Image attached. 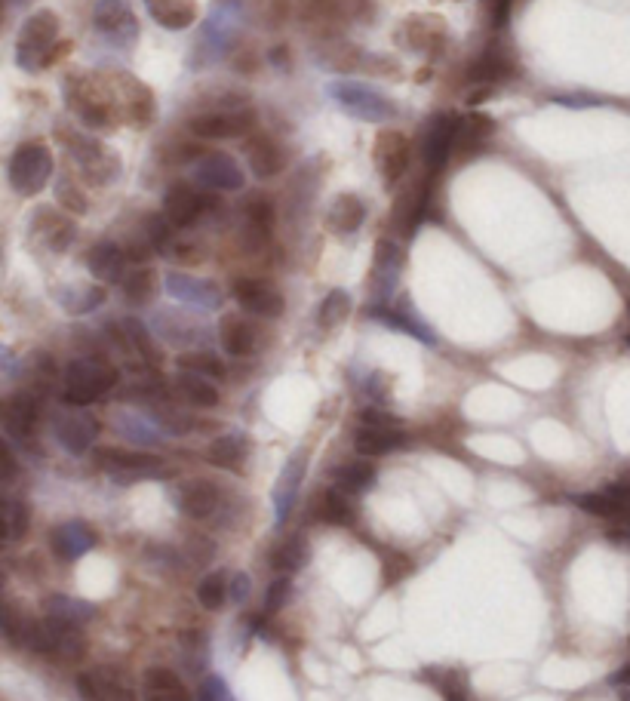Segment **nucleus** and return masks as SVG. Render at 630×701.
I'll use <instances>...</instances> for the list:
<instances>
[{
	"label": "nucleus",
	"instance_id": "nucleus-1",
	"mask_svg": "<svg viewBox=\"0 0 630 701\" xmlns=\"http://www.w3.org/2000/svg\"><path fill=\"white\" fill-rule=\"evenodd\" d=\"M117 388V369L102 357H77L65 366L62 397L68 406H90Z\"/></svg>",
	"mask_w": 630,
	"mask_h": 701
},
{
	"label": "nucleus",
	"instance_id": "nucleus-2",
	"mask_svg": "<svg viewBox=\"0 0 630 701\" xmlns=\"http://www.w3.org/2000/svg\"><path fill=\"white\" fill-rule=\"evenodd\" d=\"M326 93L345 114L363 123H385L400 114V108L388 99V93H382L372 84H363V80H345V77L332 80V84H326Z\"/></svg>",
	"mask_w": 630,
	"mask_h": 701
},
{
	"label": "nucleus",
	"instance_id": "nucleus-3",
	"mask_svg": "<svg viewBox=\"0 0 630 701\" xmlns=\"http://www.w3.org/2000/svg\"><path fill=\"white\" fill-rule=\"evenodd\" d=\"M59 40V19L50 10H37L25 19L16 40V62L22 71L37 74L53 62V47Z\"/></svg>",
	"mask_w": 630,
	"mask_h": 701
},
{
	"label": "nucleus",
	"instance_id": "nucleus-4",
	"mask_svg": "<svg viewBox=\"0 0 630 701\" xmlns=\"http://www.w3.org/2000/svg\"><path fill=\"white\" fill-rule=\"evenodd\" d=\"M28 649L56 658V662H77L87 652V637L80 634L77 625L59 622V618L47 615L44 622H34L28 634Z\"/></svg>",
	"mask_w": 630,
	"mask_h": 701
},
{
	"label": "nucleus",
	"instance_id": "nucleus-5",
	"mask_svg": "<svg viewBox=\"0 0 630 701\" xmlns=\"http://www.w3.org/2000/svg\"><path fill=\"white\" fill-rule=\"evenodd\" d=\"M10 185L16 194L31 197L44 191L53 176V154L44 142H25L10 157Z\"/></svg>",
	"mask_w": 630,
	"mask_h": 701
},
{
	"label": "nucleus",
	"instance_id": "nucleus-6",
	"mask_svg": "<svg viewBox=\"0 0 630 701\" xmlns=\"http://www.w3.org/2000/svg\"><path fill=\"white\" fill-rule=\"evenodd\" d=\"M234 34H237V13L222 7L216 10L213 16H209L200 28V40L194 44V56L188 59L191 68H209V65H216L228 47L234 44Z\"/></svg>",
	"mask_w": 630,
	"mask_h": 701
},
{
	"label": "nucleus",
	"instance_id": "nucleus-7",
	"mask_svg": "<svg viewBox=\"0 0 630 701\" xmlns=\"http://www.w3.org/2000/svg\"><path fill=\"white\" fill-rule=\"evenodd\" d=\"M96 465L114 480V483H142L163 477V462L148 452H130V449H99Z\"/></svg>",
	"mask_w": 630,
	"mask_h": 701
},
{
	"label": "nucleus",
	"instance_id": "nucleus-8",
	"mask_svg": "<svg viewBox=\"0 0 630 701\" xmlns=\"http://www.w3.org/2000/svg\"><path fill=\"white\" fill-rule=\"evenodd\" d=\"M53 437L65 452H71V456H83L99 437V422L77 406L62 409L53 416Z\"/></svg>",
	"mask_w": 630,
	"mask_h": 701
},
{
	"label": "nucleus",
	"instance_id": "nucleus-9",
	"mask_svg": "<svg viewBox=\"0 0 630 701\" xmlns=\"http://www.w3.org/2000/svg\"><path fill=\"white\" fill-rule=\"evenodd\" d=\"M93 25L102 37H108L111 44L123 47V44H133L136 34H139V22L130 10L126 0H96L93 7Z\"/></svg>",
	"mask_w": 630,
	"mask_h": 701
},
{
	"label": "nucleus",
	"instance_id": "nucleus-10",
	"mask_svg": "<svg viewBox=\"0 0 630 701\" xmlns=\"http://www.w3.org/2000/svg\"><path fill=\"white\" fill-rule=\"evenodd\" d=\"M403 271V246L391 237H382L375 243V271H372V293L375 305H388L394 296V286Z\"/></svg>",
	"mask_w": 630,
	"mask_h": 701
},
{
	"label": "nucleus",
	"instance_id": "nucleus-11",
	"mask_svg": "<svg viewBox=\"0 0 630 701\" xmlns=\"http://www.w3.org/2000/svg\"><path fill=\"white\" fill-rule=\"evenodd\" d=\"M163 283H166V293L185 305H191V308H200V311H219L222 308V290L213 280H200V277H191L182 271H170Z\"/></svg>",
	"mask_w": 630,
	"mask_h": 701
},
{
	"label": "nucleus",
	"instance_id": "nucleus-12",
	"mask_svg": "<svg viewBox=\"0 0 630 701\" xmlns=\"http://www.w3.org/2000/svg\"><path fill=\"white\" fill-rule=\"evenodd\" d=\"M68 154L80 163L83 176H87L93 185H105V182H111L117 176V157L108 154L93 139H83V136L68 139Z\"/></svg>",
	"mask_w": 630,
	"mask_h": 701
},
{
	"label": "nucleus",
	"instance_id": "nucleus-13",
	"mask_svg": "<svg viewBox=\"0 0 630 701\" xmlns=\"http://www.w3.org/2000/svg\"><path fill=\"white\" fill-rule=\"evenodd\" d=\"M194 173H197V182L213 188V191H240L243 188V170L240 163L231 157V154H222V151H213V154H203L197 163H194Z\"/></svg>",
	"mask_w": 630,
	"mask_h": 701
},
{
	"label": "nucleus",
	"instance_id": "nucleus-14",
	"mask_svg": "<svg viewBox=\"0 0 630 701\" xmlns=\"http://www.w3.org/2000/svg\"><path fill=\"white\" fill-rule=\"evenodd\" d=\"M206 206H209V200L194 185L176 182V185H170V191H166V197H163V219L173 228H188L203 216Z\"/></svg>",
	"mask_w": 630,
	"mask_h": 701
},
{
	"label": "nucleus",
	"instance_id": "nucleus-15",
	"mask_svg": "<svg viewBox=\"0 0 630 701\" xmlns=\"http://www.w3.org/2000/svg\"><path fill=\"white\" fill-rule=\"evenodd\" d=\"M40 422V394L25 388L13 394L4 406V428L7 440H31Z\"/></svg>",
	"mask_w": 630,
	"mask_h": 701
},
{
	"label": "nucleus",
	"instance_id": "nucleus-16",
	"mask_svg": "<svg viewBox=\"0 0 630 701\" xmlns=\"http://www.w3.org/2000/svg\"><path fill=\"white\" fill-rule=\"evenodd\" d=\"M409 157H412V145L403 133L385 130L375 139V167L388 185L403 179V173L409 170Z\"/></svg>",
	"mask_w": 630,
	"mask_h": 701
},
{
	"label": "nucleus",
	"instance_id": "nucleus-17",
	"mask_svg": "<svg viewBox=\"0 0 630 701\" xmlns=\"http://www.w3.org/2000/svg\"><path fill=\"white\" fill-rule=\"evenodd\" d=\"M234 299L246 314H256V317H280L283 308H286L283 296L274 290L271 283L252 280V277H243V280L234 283Z\"/></svg>",
	"mask_w": 630,
	"mask_h": 701
},
{
	"label": "nucleus",
	"instance_id": "nucleus-18",
	"mask_svg": "<svg viewBox=\"0 0 630 701\" xmlns=\"http://www.w3.org/2000/svg\"><path fill=\"white\" fill-rule=\"evenodd\" d=\"M305 471H308V456H305V452H296V456H289V462L283 465V471H280V477L274 483L271 502H274V517H277L280 526L289 520V511H292V505H296Z\"/></svg>",
	"mask_w": 630,
	"mask_h": 701
},
{
	"label": "nucleus",
	"instance_id": "nucleus-19",
	"mask_svg": "<svg viewBox=\"0 0 630 701\" xmlns=\"http://www.w3.org/2000/svg\"><path fill=\"white\" fill-rule=\"evenodd\" d=\"M252 130V114L246 111H216L191 120V133L200 139H240Z\"/></svg>",
	"mask_w": 630,
	"mask_h": 701
},
{
	"label": "nucleus",
	"instance_id": "nucleus-20",
	"mask_svg": "<svg viewBox=\"0 0 630 701\" xmlns=\"http://www.w3.org/2000/svg\"><path fill=\"white\" fill-rule=\"evenodd\" d=\"M50 545H53V554H56L59 560L71 563V560H80L83 554L96 548V532H93L87 523L68 520V523H62V526L53 529Z\"/></svg>",
	"mask_w": 630,
	"mask_h": 701
},
{
	"label": "nucleus",
	"instance_id": "nucleus-21",
	"mask_svg": "<svg viewBox=\"0 0 630 701\" xmlns=\"http://www.w3.org/2000/svg\"><path fill=\"white\" fill-rule=\"evenodd\" d=\"M77 692L83 701H133L130 689L114 668H96L77 677Z\"/></svg>",
	"mask_w": 630,
	"mask_h": 701
},
{
	"label": "nucleus",
	"instance_id": "nucleus-22",
	"mask_svg": "<svg viewBox=\"0 0 630 701\" xmlns=\"http://www.w3.org/2000/svg\"><path fill=\"white\" fill-rule=\"evenodd\" d=\"M455 136H458V120L452 114H437L431 120L425 136V160L431 173H440L446 167V160L455 148Z\"/></svg>",
	"mask_w": 630,
	"mask_h": 701
},
{
	"label": "nucleus",
	"instance_id": "nucleus-23",
	"mask_svg": "<svg viewBox=\"0 0 630 701\" xmlns=\"http://www.w3.org/2000/svg\"><path fill=\"white\" fill-rule=\"evenodd\" d=\"M176 502H179V511L194 517V520H206L213 517L222 505V496L219 489L209 483V480H188L176 489Z\"/></svg>",
	"mask_w": 630,
	"mask_h": 701
},
{
	"label": "nucleus",
	"instance_id": "nucleus-24",
	"mask_svg": "<svg viewBox=\"0 0 630 701\" xmlns=\"http://www.w3.org/2000/svg\"><path fill=\"white\" fill-rule=\"evenodd\" d=\"M31 234H34L37 243H44L50 253H65L68 246L74 243V222L53 213V210H37Z\"/></svg>",
	"mask_w": 630,
	"mask_h": 701
},
{
	"label": "nucleus",
	"instance_id": "nucleus-25",
	"mask_svg": "<svg viewBox=\"0 0 630 701\" xmlns=\"http://www.w3.org/2000/svg\"><path fill=\"white\" fill-rule=\"evenodd\" d=\"M246 163L256 179H271L286 170V151L268 136H252L246 142Z\"/></svg>",
	"mask_w": 630,
	"mask_h": 701
},
{
	"label": "nucleus",
	"instance_id": "nucleus-26",
	"mask_svg": "<svg viewBox=\"0 0 630 701\" xmlns=\"http://www.w3.org/2000/svg\"><path fill=\"white\" fill-rule=\"evenodd\" d=\"M219 342L231 357H246L259 348V329L240 314H228L219 326Z\"/></svg>",
	"mask_w": 630,
	"mask_h": 701
},
{
	"label": "nucleus",
	"instance_id": "nucleus-27",
	"mask_svg": "<svg viewBox=\"0 0 630 701\" xmlns=\"http://www.w3.org/2000/svg\"><path fill=\"white\" fill-rule=\"evenodd\" d=\"M87 268L99 283H123V271H126V253L117 243H96L87 253Z\"/></svg>",
	"mask_w": 630,
	"mask_h": 701
},
{
	"label": "nucleus",
	"instance_id": "nucleus-28",
	"mask_svg": "<svg viewBox=\"0 0 630 701\" xmlns=\"http://www.w3.org/2000/svg\"><path fill=\"white\" fill-rule=\"evenodd\" d=\"M366 314L372 317V320H382L385 326H391V329H400V333H409L412 339H418V342H425V345H437V339H434V333L431 329L418 320L409 308H394V305H372V308H366Z\"/></svg>",
	"mask_w": 630,
	"mask_h": 701
},
{
	"label": "nucleus",
	"instance_id": "nucleus-29",
	"mask_svg": "<svg viewBox=\"0 0 630 701\" xmlns=\"http://www.w3.org/2000/svg\"><path fill=\"white\" fill-rule=\"evenodd\" d=\"M363 219H366V203L357 194H342L329 206L326 225L332 234H354L363 225Z\"/></svg>",
	"mask_w": 630,
	"mask_h": 701
},
{
	"label": "nucleus",
	"instance_id": "nucleus-30",
	"mask_svg": "<svg viewBox=\"0 0 630 701\" xmlns=\"http://www.w3.org/2000/svg\"><path fill=\"white\" fill-rule=\"evenodd\" d=\"M142 686L145 701H191V692L170 668H148Z\"/></svg>",
	"mask_w": 630,
	"mask_h": 701
},
{
	"label": "nucleus",
	"instance_id": "nucleus-31",
	"mask_svg": "<svg viewBox=\"0 0 630 701\" xmlns=\"http://www.w3.org/2000/svg\"><path fill=\"white\" fill-rule=\"evenodd\" d=\"M145 7L157 25L170 28V31H182L197 19L194 0H145Z\"/></svg>",
	"mask_w": 630,
	"mask_h": 701
},
{
	"label": "nucleus",
	"instance_id": "nucleus-32",
	"mask_svg": "<svg viewBox=\"0 0 630 701\" xmlns=\"http://www.w3.org/2000/svg\"><path fill=\"white\" fill-rule=\"evenodd\" d=\"M354 446L360 456H385L400 446H406V434L400 428H369L363 425L354 437Z\"/></svg>",
	"mask_w": 630,
	"mask_h": 701
},
{
	"label": "nucleus",
	"instance_id": "nucleus-33",
	"mask_svg": "<svg viewBox=\"0 0 630 701\" xmlns=\"http://www.w3.org/2000/svg\"><path fill=\"white\" fill-rule=\"evenodd\" d=\"M154 329L173 345H194L203 339V326L185 320V314H173V311H160L154 314Z\"/></svg>",
	"mask_w": 630,
	"mask_h": 701
},
{
	"label": "nucleus",
	"instance_id": "nucleus-34",
	"mask_svg": "<svg viewBox=\"0 0 630 701\" xmlns=\"http://www.w3.org/2000/svg\"><path fill=\"white\" fill-rule=\"evenodd\" d=\"M47 615L80 628V625H87V622H93V618H96V606L87 603V600H77V597L53 594V597H47Z\"/></svg>",
	"mask_w": 630,
	"mask_h": 701
},
{
	"label": "nucleus",
	"instance_id": "nucleus-35",
	"mask_svg": "<svg viewBox=\"0 0 630 701\" xmlns=\"http://www.w3.org/2000/svg\"><path fill=\"white\" fill-rule=\"evenodd\" d=\"M206 456H209V462L225 468V471H237L246 459V440H243V434H222L209 443Z\"/></svg>",
	"mask_w": 630,
	"mask_h": 701
},
{
	"label": "nucleus",
	"instance_id": "nucleus-36",
	"mask_svg": "<svg viewBox=\"0 0 630 701\" xmlns=\"http://www.w3.org/2000/svg\"><path fill=\"white\" fill-rule=\"evenodd\" d=\"M56 299L68 314H90L105 302V290L102 286H65L56 293Z\"/></svg>",
	"mask_w": 630,
	"mask_h": 701
},
{
	"label": "nucleus",
	"instance_id": "nucleus-37",
	"mask_svg": "<svg viewBox=\"0 0 630 701\" xmlns=\"http://www.w3.org/2000/svg\"><path fill=\"white\" fill-rule=\"evenodd\" d=\"M320 520L332 523V526H351L357 520V505L351 502V492L345 489H329L323 496V505H320Z\"/></svg>",
	"mask_w": 630,
	"mask_h": 701
},
{
	"label": "nucleus",
	"instance_id": "nucleus-38",
	"mask_svg": "<svg viewBox=\"0 0 630 701\" xmlns=\"http://www.w3.org/2000/svg\"><path fill=\"white\" fill-rule=\"evenodd\" d=\"M120 333H123V339H126V342H130V348L139 354V360H142V363L160 366V351H157V345H154V339H151V333L145 329V323H142V320L126 317V320L120 323Z\"/></svg>",
	"mask_w": 630,
	"mask_h": 701
},
{
	"label": "nucleus",
	"instance_id": "nucleus-39",
	"mask_svg": "<svg viewBox=\"0 0 630 701\" xmlns=\"http://www.w3.org/2000/svg\"><path fill=\"white\" fill-rule=\"evenodd\" d=\"M308 554H311L308 542L302 539V535H292V539H286L280 548H274V554H271V566H274L277 572H283V575H292V572L305 569Z\"/></svg>",
	"mask_w": 630,
	"mask_h": 701
},
{
	"label": "nucleus",
	"instance_id": "nucleus-40",
	"mask_svg": "<svg viewBox=\"0 0 630 701\" xmlns=\"http://www.w3.org/2000/svg\"><path fill=\"white\" fill-rule=\"evenodd\" d=\"M179 394L197 409H213L219 403L216 385L203 376H194V373H179Z\"/></svg>",
	"mask_w": 630,
	"mask_h": 701
},
{
	"label": "nucleus",
	"instance_id": "nucleus-41",
	"mask_svg": "<svg viewBox=\"0 0 630 701\" xmlns=\"http://www.w3.org/2000/svg\"><path fill=\"white\" fill-rule=\"evenodd\" d=\"M492 120L483 117V114H471L465 120H458V136H455V145H461L465 151H477L483 148V142L492 136Z\"/></svg>",
	"mask_w": 630,
	"mask_h": 701
},
{
	"label": "nucleus",
	"instance_id": "nucleus-42",
	"mask_svg": "<svg viewBox=\"0 0 630 701\" xmlns=\"http://www.w3.org/2000/svg\"><path fill=\"white\" fill-rule=\"evenodd\" d=\"M179 373H194V376H203V379H222L225 376V366L216 354L209 351H191V354H182L179 357Z\"/></svg>",
	"mask_w": 630,
	"mask_h": 701
},
{
	"label": "nucleus",
	"instance_id": "nucleus-43",
	"mask_svg": "<svg viewBox=\"0 0 630 701\" xmlns=\"http://www.w3.org/2000/svg\"><path fill=\"white\" fill-rule=\"evenodd\" d=\"M123 299L130 305H148L154 299V274L148 268H136L123 277Z\"/></svg>",
	"mask_w": 630,
	"mask_h": 701
},
{
	"label": "nucleus",
	"instance_id": "nucleus-44",
	"mask_svg": "<svg viewBox=\"0 0 630 701\" xmlns=\"http://www.w3.org/2000/svg\"><path fill=\"white\" fill-rule=\"evenodd\" d=\"M117 428L123 437H130L142 446H157L160 443V434H157V425L148 422L145 416H133V412H120L117 416Z\"/></svg>",
	"mask_w": 630,
	"mask_h": 701
},
{
	"label": "nucleus",
	"instance_id": "nucleus-45",
	"mask_svg": "<svg viewBox=\"0 0 630 701\" xmlns=\"http://www.w3.org/2000/svg\"><path fill=\"white\" fill-rule=\"evenodd\" d=\"M474 84H498V80L511 77V62L498 56V53H486L483 59L474 62L471 74H468Z\"/></svg>",
	"mask_w": 630,
	"mask_h": 701
},
{
	"label": "nucleus",
	"instance_id": "nucleus-46",
	"mask_svg": "<svg viewBox=\"0 0 630 701\" xmlns=\"http://www.w3.org/2000/svg\"><path fill=\"white\" fill-rule=\"evenodd\" d=\"M228 579L222 572H209L206 579L197 585V600L203 603V609H209V612H216V609H222L225 606V600H228Z\"/></svg>",
	"mask_w": 630,
	"mask_h": 701
},
{
	"label": "nucleus",
	"instance_id": "nucleus-47",
	"mask_svg": "<svg viewBox=\"0 0 630 701\" xmlns=\"http://www.w3.org/2000/svg\"><path fill=\"white\" fill-rule=\"evenodd\" d=\"M28 520H31V514H28L25 502H19V499H7L4 502V542L7 545L19 542L22 535L28 532Z\"/></svg>",
	"mask_w": 630,
	"mask_h": 701
},
{
	"label": "nucleus",
	"instance_id": "nucleus-48",
	"mask_svg": "<svg viewBox=\"0 0 630 701\" xmlns=\"http://www.w3.org/2000/svg\"><path fill=\"white\" fill-rule=\"evenodd\" d=\"M348 311H351V296H348L345 290H332V293L323 299V305H320L317 323H320L323 329H332V326H339V323L348 317Z\"/></svg>",
	"mask_w": 630,
	"mask_h": 701
},
{
	"label": "nucleus",
	"instance_id": "nucleus-49",
	"mask_svg": "<svg viewBox=\"0 0 630 701\" xmlns=\"http://www.w3.org/2000/svg\"><path fill=\"white\" fill-rule=\"evenodd\" d=\"M335 477H339V489H345L354 496V492H366L375 483V468L369 462H351Z\"/></svg>",
	"mask_w": 630,
	"mask_h": 701
},
{
	"label": "nucleus",
	"instance_id": "nucleus-50",
	"mask_svg": "<svg viewBox=\"0 0 630 701\" xmlns=\"http://www.w3.org/2000/svg\"><path fill=\"white\" fill-rule=\"evenodd\" d=\"M56 200H59V206H65V210L74 213V216H83V213L90 210L87 197L80 194L77 185H71V179H59L56 182Z\"/></svg>",
	"mask_w": 630,
	"mask_h": 701
},
{
	"label": "nucleus",
	"instance_id": "nucleus-51",
	"mask_svg": "<svg viewBox=\"0 0 630 701\" xmlns=\"http://www.w3.org/2000/svg\"><path fill=\"white\" fill-rule=\"evenodd\" d=\"M575 505L594 517H606V520H618L615 505L609 502L606 492H584V496H575Z\"/></svg>",
	"mask_w": 630,
	"mask_h": 701
},
{
	"label": "nucleus",
	"instance_id": "nucleus-52",
	"mask_svg": "<svg viewBox=\"0 0 630 701\" xmlns=\"http://www.w3.org/2000/svg\"><path fill=\"white\" fill-rule=\"evenodd\" d=\"M246 219H249L252 231H259V234L265 237V234L274 228V210H271V203L262 200V197H256V200H252V203L246 206Z\"/></svg>",
	"mask_w": 630,
	"mask_h": 701
},
{
	"label": "nucleus",
	"instance_id": "nucleus-53",
	"mask_svg": "<svg viewBox=\"0 0 630 701\" xmlns=\"http://www.w3.org/2000/svg\"><path fill=\"white\" fill-rule=\"evenodd\" d=\"M289 591H292V582L286 579V575H280V579H274L265 591V612H280L283 603L289 600Z\"/></svg>",
	"mask_w": 630,
	"mask_h": 701
},
{
	"label": "nucleus",
	"instance_id": "nucleus-54",
	"mask_svg": "<svg viewBox=\"0 0 630 701\" xmlns=\"http://www.w3.org/2000/svg\"><path fill=\"white\" fill-rule=\"evenodd\" d=\"M603 492L609 496V502L615 505L618 520H630V483H612Z\"/></svg>",
	"mask_w": 630,
	"mask_h": 701
},
{
	"label": "nucleus",
	"instance_id": "nucleus-55",
	"mask_svg": "<svg viewBox=\"0 0 630 701\" xmlns=\"http://www.w3.org/2000/svg\"><path fill=\"white\" fill-rule=\"evenodd\" d=\"M360 422L369 428H400V419L388 416V412H382V409H372V406L360 412Z\"/></svg>",
	"mask_w": 630,
	"mask_h": 701
},
{
	"label": "nucleus",
	"instance_id": "nucleus-56",
	"mask_svg": "<svg viewBox=\"0 0 630 701\" xmlns=\"http://www.w3.org/2000/svg\"><path fill=\"white\" fill-rule=\"evenodd\" d=\"M440 689H443V695H446V701H468V692H465V686H461V680H458V674H443V680H440Z\"/></svg>",
	"mask_w": 630,
	"mask_h": 701
},
{
	"label": "nucleus",
	"instance_id": "nucleus-57",
	"mask_svg": "<svg viewBox=\"0 0 630 701\" xmlns=\"http://www.w3.org/2000/svg\"><path fill=\"white\" fill-rule=\"evenodd\" d=\"M557 105H566V108H591V105H603V99L597 96H584V93H572V96H554Z\"/></svg>",
	"mask_w": 630,
	"mask_h": 701
},
{
	"label": "nucleus",
	"instance_id": "nucleus-58",
	"mask_svg": "<svg viewBox=\"0 0 630 701\" xmlns=\"http://www.w3.org/2000/svg\"><path fill=\"white\" fill-rule=\"evenodd\" d=\"M0 462H4V474H0V480L10 483V480H13V474H16V456H13L10 440L0 443Z\"/></svg>",
	"mask_w": 630,
	"mask_h": 701
},
{
	"label": "nucleus",
	"instance_id": "nucleus-59",
	"mask_svg": "<svg viewBox=\"0 0 630 701\" xmlns=\"http://www.w3.org/2000/svg\"><path fill=\"white\" fill-rule=\"evenodd\" d=\"M246 597H249V575L237 572L234 579H231V600L234 603H246Z\"/></svg>",
	"mask_w": 630,
	"mask_h": 701
},
{
	"label": "nucleus",
	"instance_id": "nucleus-60",
	"mask_svg": "<svg viewBox=\"0 0 630 701\" xmlns=\"http://www.w3.org/2000/svg\"><path fill=\"white\" fill-rule=\"evenodd\" d=\"M206 689L213 692V698H216V701H234V698H231V692H228V686H225L219 677H209V680H206Z\"/></svg>",
	"mask_w": 630,
	"mask_h": 701
},
{
	"label": "nucleus",
	"instance_id": "nucleus-61",
	"mask_svg": "<svg viewBox=\"0 0 630 701\" xmlns=\"http://www.w3.org/2000/svg\"><path fill=\"white\" fill-rule=\"evenodd\" d=\"M511 4L514 0H498V7H495V25L501 28L504 22H508V16H511Z\"/></svg>",
	"mask_w": 630,
	"mask_h": 701
},
{
	"label": "nucleus",
	"instance_id": "nucleus-62",
	"mask_svg": "<svg viewBox=\"0 0 630 701\" xmlns=\"http://www.w3.org/2000/svg\"><path fill=\"white\" fill-rule=\"evenodd\" d=\"M612 683H621V686H630V665L627 668H621L615 677H612Z\"/></svg>",
	"mask_w": 630,
	"mask_h": 701
},
{
	"label": "nucleus",
	"instance_id": "nucleus-63",
	"mask_svg": "<svg viewBox=\"0 0 630 701\" xmlns=\"http://www.w3.org/2000/svg\"><path fill=\"white\" fill-rule=\"evenodd\" d=\"M627 483H630V471H627Z\"/></svg>",
	"mask_w": 630,
	"mask_h": 701
}]
</instances>
